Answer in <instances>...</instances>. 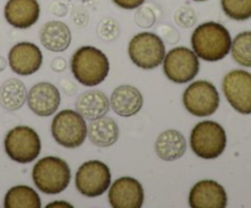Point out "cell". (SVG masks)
<instances>
[{
	"label": "cell",
	"instance_id": "cell-7",
	"mask_svg": "<svg viewBox=\"0 0 251 208\" xmlns=\"http://www.w3.org/2000/svg\"><path fill=\"white\" fill-rule=\"evenodd\" d=\"M132 63L144 70L159 66L166 55V46L159 36L152 32H141L131 38L127 48Z\"/></svg>",
	"mask_w": 251,
	"mask_h": 208
},
{
	"label": "cell",
	"instance_id": "cell-6",
	"mask_svg": "<svg viewBox=\"0 0 251 208\" xmlns=\"http://www.w3.org/2000/svg\"><path fill=\"white\" fill-rule=\"evenodd\" d=\"M4 147L10 159L20 164H28L39 156L42 143L38 134L32 127L16 126L5 136Z\"/></svg>",
	"mask_w": 251,
	"mask_h": 208
},
{
	"label": "cell",
	"instance_id": "cell-3",
	"mask_svg": "<svg viewBox=\"0 0 251 208\" xmlns=\"http://www.w3.org/2000/svg\"><path fill=\"white\" fill-rule=\"evenodd\" d=\"M32 179L41 192L46 195H58L70 184V166L59 157H44L34 164Z\"/></svg>",
	"mask_w": 251,
	"mask_h": 208
},
{
	"label": "cell",
	"instance_id": "cell-19",
	"mask_svg": "<svg viewBox=\"0 0 251 208\" xmlns=\"http://www.w3.org/2000/svg\"><path fill=\"white\" fill-rule=\"evenodd\" d=\"M75 108L76 112L80 113L86 120L92 121L108 114L110 109V103L104 92L92 90L78 95Z\"/></svg>",
	"mask_w": 251,
	"mask_h": 208
},
{
	"label": "cell",
	"instance_id": "cell-23",
	"mask_svg": "<svg viewBox=\"0 0 251 208\" xmlns=\"http://www.w3.org/2000/svg\"><path fill=\"white\" fill-rule=\"evenodd\" d=\"M5 208H41V197L32 187L17 185L10 188L4 198Z\"/></svg>",
	"mask_w": 251,
	"mask_h": 208
},
{
	"label": "cell",
	"instance_id": "cell-16",
	"mask_svg": "<svg viewBox=\"0 0 251 208\" xmlns=\"http://www.w3.org/2000/svg\"><path fill=\"white\" fill-rule=\"evenodd\" d=\"M41 15V5L37 0H7L4 16L14 28L27 29L36 24Z\"/></svg>",
	"mask_w": 251,
	"mask_h": 208
},
{
	"label": "cell",
	"instance_id": "cell-4",
	"mask_svg": "<svg viewBox=\"0 0 251 208\" xmlns=\"http://www.w3.org/2000/svg\"><path fill=\"white\" fill-rule=\"evenodd\" d=\"M190 147L202 159H216L227 147V134L218 122L212 120L198 122L191 130Z\"/></svg>",
	"mask_w": 251,
	"mask_h": 208
},
{
	"label": "cell",
	"instance_id": "cell-29",
	"mask_svg": "<svg viewBox=\"0 0 251 208\" xmlns=\"http://www.w3.org/2000/svg\"><path fill=\"white\" fill-rule=\"evenodd\" d=\"M73 21L77 27H85L88 23V12L83 9H75L73 12Z\"/></svg>",
	"mask_w": 251,
	"mask_h": 208
},
{
	"label": "cell",
	"instance_id": "cell-36",
	"mask_svg": "<svg viewBox=\"0 0 251 208\" xmlns=\"http://www.w3.org/2000/svg\"><path fill=\"white\" fill-rule=\"evenodd\" d=\"M82 1H87V0H82Z\"/></svg>",
	"mask_w": 251,
	"mask_h": 208
},
{
	"label": "cell",
	"instance_id": "cell-31",
	"mask_svg": "<svg viewBox=\"0 0 251 208\" xmlns=\"http://www.w3.org/2000/svg\"><path fill=\"white\" fill-rule=\"evenodd\" d=\"M51 12H53L54 15H56V16H65L66 14H68V6H66L65 4H63V2H54L53 5H51Z\"/></svg>",
	"mask_w": 251,
	"mask_h": 208
},
{
	"label": "cell",
	"instance_id": "cell-32",
	"mask_svg": "<svg viewBox=\"0 0 251 208\" xmlns=\"http://www.w3.org/2000/svg\"><path fill=\"white\" fill-rule=\"evenodd\" d=\"M51 68L56 72H61V71L65 70L66 68V61L63 58H56L54 59L53 63H51Z\"/></svg>",
	"mask_w": 251,
	"mask_h": 208
},
{
	"label": "cell",
	"instance_id": "cell-17",
	"mask_svg": "<svg viewBox=\"0 0 251 208\" xmlns=\"http://www.w3.org/2000/svg\"><path fill=\"white\" fill-rule=\"evenodd\" d=\"M109 103L115 114L123 117H130L142 109L144 97L135 86L122 85L113 91Z\"/></svg>",
	"mask_w": 251,
	"mask_h": 208
},
{
	"label": "cell",
	"instance_id": "cell-25",
	"mask_svg": "<svg viewBox=\"0 0 251 208\" xmlns=\"http://www.w3.org/2000/svg\"><path fill=\"white\" fill-rule=\"evenodd\" d=\"M221 7L226 16L234 21L251 19V0H221Z\"/></svg>",
	"mask_w": 251,
	"mask_h": 208
},
{
	"label": "cell",
	"instance_id": "cell-20",
	"mask_svg": "<svg viewBox=\"0 0 251 208\" xmlns=\"http://www.w3.org/2000/svg\"><path fill=\"white\" fill-rule=\"evenodd\" d=\"M154 151L162 161H176L185 154L186 139L178 130H166L157 137Z\"/></svg>",
	"mask_w": 251,
	"mask_h": 208
},
{
	"label": "cell",
	"instance_id": "cell-13",
	"mask_svg": "<svg viewBox=\"0 0 251 208\" xmlns=\"http://www.w3.org/2000/svg\"><path fill=\"white\" fill-rule=\"evenodd\" d=\"M9 65L15 73L20 76H29L41 69L43 54L36 44L31 42H21L10 49Z\"/></svg>",
	"mask_w": 251,
	"mask_h": 208
},
{
	"label": "cell",
	"instance_id": "cell-34",
	"mask_svg": "<svg viewBox=\"0 0 251 208\" xmlns=\"http://www.w3.org/2000/svg\"><path fill=\"white\" fill-rule=\"evenodd\" d=\"M5 68H6V61H5L4 58H1V56H0V72H1Z\"/></svg>",
	"mask_w": 251,
	"mask_h": 208
},
{
	"label": "cell",
	"instance_id": "cell-9",
	"mask_svg": "<svg viewBox=\"0 0 251 208\" xmlns=\"http://www.w3.org/2000/svg\"><path fill=\"white\" fill-rule=\"evenodd\" d=\"M220 93L215 85L205 80H199L186 87L183 93V104L194 116H210L220 107Z\"/></svg>",
	"mask_w": 251,
	"mask_h": 208
},
{
	"label": "cell",
	"instance_id": "cell-5",
	"mask_svg": "<svg viewBox=\"0 0 251 208\" xmlns=\"http://www.w3.org/2000/svg\"><path fill=\"white\" fill-rule=\"evenodd\" d=\"M50 130L56 143L65 148H77L87 137L85 117L73 109L59 112L51 121Z\"/></svg>",
	"mask_w": 251,
	"mask_h": 208
},
{
	"label": "cell",
	"instance_id": "cell-10",
	"mask_svg": "<svg viewBox=\"0 0 251 208\" xmlns=\"http://www.w3.org/2000/svg\"><path fill=\"white\" fill-rule=\"evenodd\" d=\"M112 174L109 166L100 161H88L81 164L75 175V186L86 197L102 196L109 188Z\"/></svg>",
	"mask_w": 251,
	"mask_h": 208
},
{
	"label": "cell",
	"instance_id": "cell-12",
	"mask_svg": "<svg viewBox=\"0 0 251 208\" xmlns=\"http://www.w3.org/2000/svg\"><path fill=\"white\" fill-rule=\"evenodd\" d=\"M108 200L113 208H141L145 201L144 187L135 178L123 176L109 186Z\"/></svg>",
	"mask_w": 251,
	"mask_h": 208
},
{
	"label": "cell",
	"instance_id": "cell-30",
	"mask_svg": "<svg viewBox=\"0 0 251 208\" xmlns=\"http://www.w3.org/2000/svg\"><path fill=\"white\" fill-rule=\"evenodd\" d=\"M118 7L124 10H135L145 4L146 0H112Z\"/></svg>",
	"mask_w": 251,
	"mask_h": 208
},
{
	"label": "cell",
	"instance_id": "cell-33",
	"mask_svg": "<svg viewBox=\"0 0 251 208\" xmlns=\"http://www.w3.org/2000/svg\"><path fill=\"white\" fill-rule=\"evenodd\" d=\"M47 207H70V208H73L74 206L70 205V203L65 202V201H54V202L47 205Z\"/></svg>",
	"mask_w": 251,
	"mask_h": 208
},
{
	"label": "cell",
	"instance_id": "cell-35",
	"mask_svg": "<svg viewBox=\"0 0 251 208\" xmlns=\"http://www.w3.org/2000/svg\"><path fill=\"white\" fill-rule=\"evenodd\" d=\"M193 1H207V0H193Z\"/></svg>",
	"mask_w": 251,
	"mask_h": 208
},
{
	"label": "cell",
	"instance_id": "cell-22",
	"mask_svg": "<svg viewBox=\"0 0 251 208\" xmlns=\"http://www.w3.org/2000/svg\"><path fill=\"white\" fill-rule=\"evenodd\" d=\"M27 88L19 78H9L0 87V104L4 109L15 112L27 100Z\"/></svg>",
	"mask_w": 251,
	"mask_h": 208
},
{
	"label": "cell",
	"instance_id": "cell-26",
	"mask_svg": "<svg viewBox=\"0 0 251 208\" xmlns=\"http://www.w3.org/2000/svg\"><path fill=\"white\" fill-rule=\"evenodd\" d=\"M120 33V27L117 20L112 17H104L100 21L97 27V34L100 39L112 42L118 38Z\"/></svg>",
	"mask_w": 251,
	"mask_h": 208
},
{
	"label": "cell",
	"instance_id": "cell-8",
	"mask_svg": "<svg viewBox=\"0 0 251 208\" xmlns=\"http://www.w3.org/2000/svg\"><path fill=\"white\" fill-rule=\"evenodd\" d=\"M162 63L167 78L178 85L193 81L200 71L199 56L186 46H176L169 50Z\"/></svg>",
	"mask_w": 251,
	"mask_h": 208
},
{
	"label": "cell",
	"instance_id": "cell-15",
	"mask_svg": "<svg viewBox=\"0 0 251 208\" xmlns=\"http://www.w3.org/2000/svg\"><path fill=\"white\" fill-rule=\"evenodd\" d=\"M60 100V92L56 86L50 82L36 83L27 93V104L38 116H50L55 114Z\"/></svg>",
	"mask_w": 251,
	"mask_h": 208
},
{
	"label": "cell",
	"instance_id": "cell-27",
	"mask_svg": "<svg viewBox=\"0 0 251 208\" xmlns=\"http://www.w3.org/2000/svg\"><path fill=\"white\" fill-rule=\"evenodd\" d=\"M174 21L183 28H191L198 22V15H196L195 10L190 6L179 7L174 12Z\"/></svg>",
	"mask_w": 251,
	"mask_h": 208
},
{
	"label": "cell",
	"instance_id": "cell-2",
	"mask_svg": "<svg viewBox=\"0 0 251 208\" xmlns=\"http://www.w3.org/2000/svg\"><path fill=\"white\" fill-rule=\"evenodd\" d=\"M70 68L77 82L86 87H95L107 78L110 66L107 55L102 50L85 46L73 54Z\"/></svg>",
	"mask_w": 251,
	"mask_h": 208
},
{
	"label": "cell",
	"instance_id": "cell-21",
	"mask_svg": "<svg viewBox=\"0 0 251 208\" xmlns=\"http://www.w3.org/2000/svg\"><path fill=\"white\" fill-rule=\"evenodd\" d=\"M87 136L97 147H110L119 139V126L117 121L109 116H102L92 120L87 126Z\"/></svg>",
	"mask_w": 251,
	"mask_h": 208
},
{
	"label": "cell",
	"instance_id": "cell-14",
	"mask_svg": "<svg viewBox=\"0 0 251 208\" xmlns=\"http://www.w3.org/2000/svg\"><path fill=\"white\" fill-rule=\"evenodd\" d=\"M189 205L191 208H225L228 205V196L217 181L201 180L190 190Z\"/></svg>",
	"mask_w": 251,
	"mask_h": 208
},
{
	"label": "cell",
	"instance_id": "cell-1",
	"mask_svg": "<svg viewBox=\"0 0 251 208\" xmlns=\"http://www.w3.org/2000/svg\"><path fill=\"white\" fill-rule=\"evenodd\" d=\"M232 37L223 24L215 21L201 23L191 34V46L205 61H220L229 54Z\"/></svg>",
	"mask_w": 251,
	"mask_h": 208
},
{
	"label": "cell",
	"instance_id": "cell-18",
	"mask_svg": "<svg viewBox=\"0 0 251 208\" xmlns=\"http://www.w3.org/2000/svg\"><path fill=\"white\" fill-rule=\"evenodd\" d=\"M39 39L46 49L54 53H61L70 46L71 31L66 23L54 20L42 26Z\"/></svg>",
	"mask_w": 251,
	"mask_h": 208
},
{
	"label": "cell",
	"instance_id": "cell-11",
	"mask_svg": "<svg viewBox=\"0 0 251 208\" xmlns=\"http://www.w3.org/2000/svg\"><path fill=\"white\" fill-rule=\"evenodd\" d=\"M222 90L226 99L239 114H251V73L233 70L225 76Z\"/></svg>",
	"mask_w": 251,
	"mask_h": 208
},
{
	"label": "cell",
	"instance_id": "cell-28",
	"mask_svg": "<svg viewBox=\"0 0 251 208\" xmlns=\"http://www.w3.org/2000/svg\"><path fill=\"white\" fill-rule=\"evenodd\" d=\"M135 22L141 28H149L152 27L156 22V14L151 7L140 6L137 7V12L135 15Z\"/></svg>",
	"mask_w": 251,
	"mask_h": 208
},
{
	"label": "cell",
	"instance_id": "cell-24",
	"mask_svg": "<svg viewBox=\"0 0 251 208\" xmlns=\"http://www.w3.org/2000/svg\"><path fill=\"white\" fill-rule=\"evenodd\" d=\"M232 58L238 65L251 68V31L240 32L230 46Z\"/></svg>",
	"mask_w": 251,
	"mask_h": 208
}]
</instances>
